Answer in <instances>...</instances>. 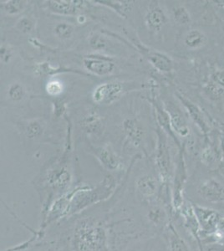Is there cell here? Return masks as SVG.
Here are the masks:
<instances>
[{
  "instance_id": "cell-1",
  "label": "cell",
  "mask_w": 224,
  "mask_h": 251,
  "mask_svg": "<svg viewBox=\"0 0 224 251\" xmlns=\"http://www.w3.org/2000/svg\"><path fill=\"white\" fill-rule=\"evenodd\" d=\"M114 215L111 210L91 211V208L54 224L56 230L50 235H35L26 248L31 251H122L142 233L131 219L120 220Z\"/></svg>"
},
{
  "instance_id": "cell-2",
  "label": "cell",
  "mask_w": 224,
  "mask_h": 251,
  "mask_svg": "<svg viewBox=\"0 0 224 251\" xmlns=\"http://www.w3.org/2000/svg\"><path fill=\"white\" fill-rule=\"evenodd\" d=\"M117 192V182L112 176H106L97 185L77 184L66 195L54 202L46 217L42 219L40 229H46L61 220L88 210L101 202L107 201Z\"/></svg>"
},
{
  "instance_id": "cell-3",
  "label": "cell",
  "mask_w": 224,
  "mask_h": 251,
  "mask_svg": "<svg viewBox=\"0 0 224 251\" xmlns=\"http://www.w3.org/2000/svg\"><path fill=\"white\" fill-rule=\"evenodd\" d=\"M70 147L62 157L53 160L43 169L35 183L42 203L43 219L57 200L71 191L74 177L69 161Z\"/></svg>"
},
{
  "instance_id": "cell-4",
  "label": "cell",
  "mask_w": 224,
  "mask_h": 251,
  "mask_svg": "<svg viewBox=\"0 0 224 251\" xmlns=\"http://www.w3.org/2000/svg\"><path fill=\"white\" fill-rule=\"evenodd\" d=\"M156 145L155 154V164L158 173L159 179L163 187L168 192L171 178L173 176V160L171 156L170 148L168 146V135L156 125Z\"/></svg>"
},
{
  "instance_id": "cell-5",
  "label": "cell",
  "mask_w": 224,
  "mask_h": 251,
  "mask_svg": "<svg viewBox=\"0 0 224 251\" xmlns=\"http://www.w3.org/2000/svg\"><path fill=\"white\" fill-rule=\"evenodd\" d=\"M159 180L153 174H144L135 182L136 196L148 208L159 205V200H162V187Z\"/></svg>"
},
{
  "instance_id": "cell-6",
  "label": "cell",
  "mask_w": 224,
  "mask_h": 251,
  "mask_svg": "<svg viewBox=\"0 0 224 251\" xmlns=\"http://www.w3.org/2000/svg\"><path fill=\"white\" fill-rule=\"evenodd\" d=\"M131 40L132 47L136 49L148 60L157 72L162 75H171L174 71V61L173 59L163 52L156 50L144 46L140 40L128 36Z\"/></svg>"
},
{
  "instance_id": "cell-7",
  "label": "cell",
  "mask_w": 224,
  "mask_h": 251,
  "mask_svg": "<svg viewBox=\"0 0 224 251\" xmlns=\"http://www.w3.org/2000/svg\"><path fill=\"white\" fill-rule=\"evenodd\" d=\"M143 20L149 34L154 37H157L168 25L170 17L168 12L159 1H150L146 9Z\"/></svg>"
},
{
  "instance_id": "cell-8",
  "label": "cell",
  "mask_w": 224,
  "mask_h": 251,
  "mask_svg": "<svg viewBox=\"0 0 224 251\" xmlns=\"http://www.w3.org/2000/svg\"><path fill=\"white\" fill-rule=\"evenodd\" d=\"M83 66L90 75L105 77L113 74L117 69L115 59L101 53H90L83 57Z\"/></svg>"
},
{
  "instance_id": "cell-9",
  "label": "cell",
  "mask_w": 224,
  "mask_h": 251,
  "mask_svg": "<svg viewBox=\"0 0 224 251\" xmlns=\"http://www.w3.org/2000/svg\"><path fill=\"white\" fill-rule=\"evenodd\" d=\"M128 92L125 83L119 80H111L100 84L94 89L91 95L92 100L98 105H111L116 102Z\"/></svg>"
},
{
  "instance_id": "cell-10",
  "label": "cell",
  "mask_w": 224,
  "mask_h": 251,
  "mask_svg": "<svg viewBox=\"0 0 224 251\" xmlns=\"http://www.w3.org/2000/svg\"><path fill=\"white\" fill-rule=\"evenodd\" d=\"M91 152L97 158L100 164L109 172L122 171L124 169V162L122 157L115 151L110 143L100 146H91Z\"/></svg>"
},
{
  "instance_id": "cell-11",
  "label": "cell",
  "mask_w": 224,
  "mask_h": 251,
  "mask_svg": "<svg viewBox=\"0 0 224 251\" xmlns=\"http://www.w3.org/2000/svg\"><path fill=\"white\" fill-rule=\"evenodd\" d=\"M122 131L125 140L136 149H142L146 151L147 130L139 118L136 117H125L122 122Z\"/></svg>"
},
{
  "instance_id": "cell-12",
  "label": "cell",
  "mask_w": 224,
  "mask_h": 251,
  "mask_svg": "<svg viewBox=\"0 0 224 251\" xmlns=\"http://www.w3.org/2000/svg\"><path fill=\"white\" fill-rule=\"evenodd\" d=\"M198 194L207 203H224V184L215 177L206 178L198 187Z\"/></svg>"
},
{
  "instance_id": "cell-13",
  "label": "cell",
  "mask_w": 224,
  "mask_h": 251,
  "mask_svg": "<svg viewBox=\"0 0 224 251\" xmlns=\"http://www.w3.org/2000/svg\"><path fill=\"white\" fill-rule=\"evenodd\" d=\"M148 100L153 106L156 125L158 126L159 127L162 129L168 137H172L179 149H181L182 146V143L179 140L178 137L174 134V132L172 130L170 117H169L168 111L165 108L164 105L162 104V101L160 100L158 97H156V95L154 92L150 97H149V98H148Z\"/></svg>"
},
{
  "instance_id": "cell-14",
  "label": "cell",
  "mask_w": 224,
  "mask_h": 251,
  "mask_svg": "<svg viewBox=\"0 0 224 251\" xmlns=\"http://www.w3.org/2000/svg\"><path fill=\"white\" fill-rule=\"evenodd\" d=\"M176 96L187 111L188 117L197 126L199 131H201L202 134H207L210 131V125L207 122L204 112L200 108V106H198L189 99H187V97L179 93L178 92H176Z\"/></svg>"
},
{
  "instance_id": "cell-15",
  "label": "cell",
  "mask_w": 224,
  "mask_h": 251,
  "mask_svg": "<svg viewBox=\"0 0 224 251\" xmlns=\"http://www.w3.org/2000/svg\"><path fill=\"white\" fill-rule=\"evenodd\" d=\"M84 1L75 0H51L47 1L46 8L53 15L64 17L78 16L81 15V11L85 6Z\"/></svg>"
},
{
  "instance_id": "cell-16",
  "label": "cell",
  "mask_w": 224,
  "mask_h": 251,
  "mask_svg": "<svg viewBox=\"0 0 224 251\" xmlns=\"http://www.w3.org/2000/svg\"><path fill=\"white\" fill-rule=\"evenodd\" d=\"M164 106L170 117L171 126L174 134L178 138L189 137L190 128L182 110L172 102L166 103Z\"/></svg>"
},
{
  "instance_id": "cell-17",
  "label": "cell",
  "mask_w": 224,
  "mask_h": 251,
  "mask_svg": "<svg viewBox=\"0 0 224 251\" xmlns=\"http://www.w3.org/2000/svg\"><path fill=\"white\" fill-rule=\"evenodd\" d=\"M79 125L84 132L89 136H101L105 130V122L100 115L95 110H89L83 115Z\"/></svg>"
},
{
  "instance_id": "cell-18",
  "label": "cell",
  "mask_w": 224,
  "mask_h": 251,
  "mask_svg": "<svg viewBox=\"0 0 224 251\" xmlns=\"http://www.w3.org/2000/svg\"><path fill=\"white\" fill-rule=\"evenodd\" d=\"M194 212L201 226V231L210 234L215 232L220 224V214L213 209L199 205H193Z\"/></svg>"
},
{
  "instance_id": "cell-19",
  "label": "cell",
  "mask_w": 224,
  "mask_h": 251,
  "mask_svg": "<svg viewBox=\"0 0 224 251\" xmlns=\"http://www.w3.org/2000/svg\"><path fill=\"white\" fill-rule=\"evenodd\" d=\"M22 133L29 141H38L46 132L47 125L43 118L34 117L22 122Z\"/></svg>"
},
{
  "instance_id": "cell-20",
  "label": "cell",
  "mask_w": 224,
  "mask_h": 251,
  "mask_svg": "<svg viewBox=\"0 0 224 251\" xmlns=\"http://www.w3.org/2000/svg\"><path fill=\"white\" fill-rule=\"evenodd\" d=\"M208 38L201 29H189L182 35V44L191 51L200 50L207 46Z\"/></svg>"
},
{
  "instance_id": "cell-21",
  "label": "cell",
  "mask_w": 224,
  "mask_h": 251,
  "mask_svg": "<svg viewBox=\"0 0 224 251\" xmlns=\"http://www.w3.org/2000/svg\"><path fill=\"white\" fill-rule=\"evenodd\" d=\"M169 14L170 20L179 27H188L193 22V16L189 9L184 4H176L171 9Z\"/></svg>"
},
{
  "instance_id": "cell-22",
  "label": "cell",
  "mask_w": 224,
  "mask_h": 251,
  "mask_svg": "<svg viewBox=\"0 0 224 251\" xmlns=\"http://www.w3.org/2000/svg\"><path fill=\"white\" fill-rule=\"evenodd\" d=\"M34 74L39 76H43V77H49L54 75L60 74V73H65V72H74L77 74L84 75H90L86 74L85 72H80L79 71H74L70 68H66V67H61V66H53L50 62H41L38 63L34 66Z\"/></svg>"
},
{
  "instance_id": "cell-23",
  "label": "cell",
  "mask_w": 224,
  "mask_h": 251,
  "mask_svg": "<svg viewBox=\"0 0 224 251\" xmlns=\"http://www.w3.org/2000/svg\"><path fill=\"white\" fill-rule=\"evenodd\" d=\"M75 32H76L75 25L66 20L57 22L53 28L54 37L62 42L72 40L75 35Z\"/></svg>"
},
{
  "instance_id": "cell-24",
  "label": "cell",
  "mask_w": 224,
  "mask_h": 251,
  "mask_svg": "<svg viewBox=\"0 0 224 251\" xmlns=\"http://www.w3.org/2000/svg\"><path fill=\"white\" fill-rule=\"evenodd\" d=\"M167 240H168L169 251H191L189 246L177 233L175 227L169 224L167 227Z\"/></svg>"
},
{
  "instance_id": "cell-25",
  "label": "cell",
  "mask_w": 224,
  "mask_h": 251,
  "mask_svg": "<svg viewBox=\"0 0 224 251\" xmlns=\"http://www.w3.org/2000/svg\"><path fill=\"white\" fill-rule=\"evenodd\" d=\"M27 96V89L23 83L15 80L10 83L5 91V98L9 102H22Z\"/></svg>"
},
{
  "instance_id": "cell-26",
  "label": "cell",
  "mask_w": 224,
  "mask_h": 251,
  "mask_svg": "<svg viewBox=\"0 0 224 251\" xmlns=\"http://www.w3.org/2000/svg\"><path fill=\"white\" fill-rule=\"evenodd\" d=\"M108 35L102 31L92 32L88 37V46L94 53H101L107 51L110 49V42L108 40Z\"/></svg>"
},
{
  "instance_id": "cell-27",
  "label": "cell",
  "mask_w": 224,
  "mask_h": 251,
  "mask_svg": "<svg viewBox=\"0 0 224 251\" xmlns=\"http://www.w3.org/2000/svg\"><path fill=\"white\" fill-rule=\"evenodd\" d=\"M202 93L212 102H219L224 97V89L206 78L202 83Z\"/></svg>"
},
{
  "instance_id": "cell-28",
  "label": "cell",
  "mask_w": 224,
  "mask_h": 251,
  "mask_svg": "<svg viewBox=\"0 0 224 251\" xmlns=\"http://www.w3.org/2000/svg\"><path fill=\"white\" fill-rule=\"evenodd\" d=\"M28 1L24 0H9L1 1V10L9 16L20 15L28 8Z\"/></svg>"
},
{
  "instance_id": "cell-29",
  "label": "cell",
  "mask_w": 224,
  "mask_h": 251,
  "mask_svg": "<svg viewBox=\"0 0 224 251\" xmlns=\"http://www.w3.org/2000/svg\"><path fill=\"white\" fill-rule=\"evenodd\" d=\"M93 3L100 5L105 6L106 8L116 12L121 17L126 18L128 12L131 11L132 3L131 1H93Z\"/></svg>"
},
{
  "instance_id": "cell-30",
  "label": "cell",
  "mask_w": 224,
  "mask_h": 251,
  "mask_svg": "<svg viewBox=\"0 0 224 251\" xmlns=\"http://www.w3.org/2000/svg\"><path fill=\"white\" fill-rule=\"evenodd\" d=\"M15 29L21 34H31L36 29V20L31 15H23L15 23Z\"/></svg>"
},
{
  "instance_id": "cell-31",
  "label": "cell",
  "mask_w": 224,
  "mask_h": 251,
  "mask_svg": "<svg viewBox=\"0 0 224 251\" xmlns=\"http://www.w3.org/2000/svg\"><path fill=\"white\" fill-rule=\"evenodd\" d=\"M14 49L13 46L5 42H1L0 45V62L1 65H9L14 59Z\"/></svg>"
},
{
  "instance_id": "cell-32",
  "label": "cell",
  "mask_w": 224,
  "mask_h": 251,
  "mask_svg": "<svg viewBox=\"0 0 224 251\" xmlns=\"http://www.w3.org/2000/svg\"><path fill=\"white\" fill-rule=\"evenodd\" d=\"M207 78L224 89V69L213 68Z\"/></svg>"
},
{
  "instance_id": "cell-33",
  "label": "cell",
  "mask_w": 224,
  "mask_h": 251,
  "mask_svg": "<svg viewBox=\"0 0 224 251\" xmlns=\"http://www.w3.org/2000/svg\"><path fill=\"white\" fill-rule=\"evenodd\" d=\"M46 92L51 97H57L62 93L63 85L58 80H51L46 86Z\"/></svg>"
},
{
  "instance_id": "cell-34",
  "label": "cell",
  "mask_w": 224,
  "mask_h": 251,
  "mask_svg": "<svg viewBox=\"0 0 224 251\" xmlns=\"http://www.w3.org/2000/svg\"><path fill=\"white\" fill-rule=\"evenodd\" d=\"M201 162L206 164V165H210L215 159L214 156V151L210 146L207 145L204 147L201 151Z\"/></svg>"
},
{
  "instance_id": "cell-35",
  "label": "cell",
  "mask_w": 224,
  "mask_h": 251,
  "mask_svg": "<svg viewBox=\"0 0 224 251\" xmlns=\"http://www.w3.org/2000/svg\"><path fill=\"white\" fill-rule=\"evenodd\" d=\"M76 21L77 23L79 24V25H82V24L87 22V19H86L85 15H79L76 16Z\"/></svg>"
},
{
  "instance_id": "cell-36",
  "label": "cell",
  "mask_w": 224,
  "mask_h": 251,
  "mask_svg": "<svg viewBox=\"0 0 224 251\" xmlns=\"http://www.w3.org/2000/svg\"><path fill=\"white\" fill-rule=\"evenodd\" d=\"M145 251H161L160 250H158V249H154L151 248L150 250H146Z\"/></svg>"
},
{
  "instance_id": "cell-37",
  "label": "cell",
  "mask_w": 224,
  "mask_h": 251,
  "mask_svg": "<svg viewBox=\"0 0 224 251\" xmlns=\"http://www.w3.org/2000/svg\"></svg>"
}]
</instances>
